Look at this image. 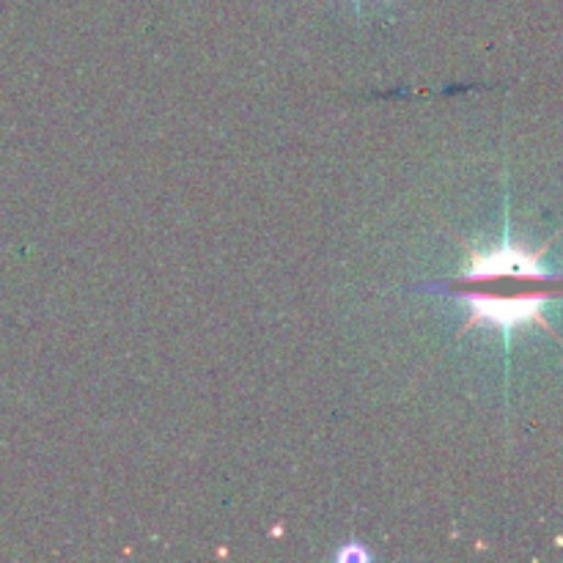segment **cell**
Returning a JSON list of instances; mask_svg holds the SVG:
<instances>
[{"instance_id": "obj_1", "label": "cell", "mask_w": 563, "mask_h": 563, "mask_svg": "<svg viewBox=\"0 0 563 563\" xmlns=\"http://www.w3.org/2000/svg\"><path fill=\"white\" fill-rule=\"evenodd\" d=\"M440 289L465 300L467 328L487 324L511 333L526 324L548 328L544 302L563 295V278L542 267L539 253L506 240L493 251H471L465 273Z\"/></svg>"}, {"instance_id": "obj_2", "label": "cell", "mask_w": 563, "mask_h": 563, "mask_svg": "<svg viewBox=\"0 0 563 563\" xmlns=\"http://www.w3.org/2000/svg\"><path fill=\"white\" fill-rule=\"evenodd\" d=\"M355 555H363V559H368V553H366V550H361V548H357V544H352L350 550H344V553H341V559L352 561V559H355Z\"/></svg>"}]
</instances>
